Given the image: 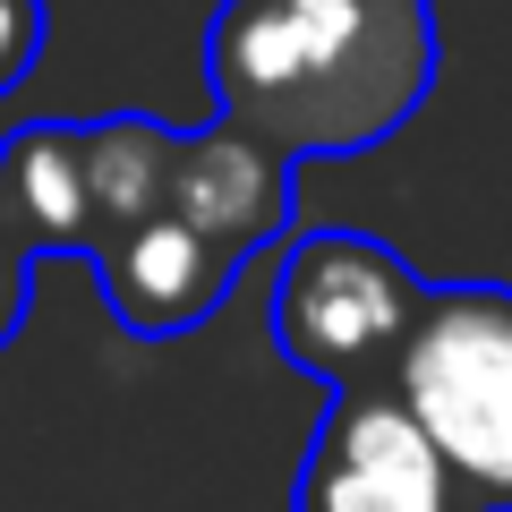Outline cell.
Here are the masks:
<instances>
[{
	"mask_svg": "<svg viewBox=\"0 0 512 512\" xmlns=\"http://www.w3.org/2000/svg\"><path fill=\"white\" fill-rule=\"evenodd\" d=\"M444 43L427 0H222L205 26L214 120L282 163L367 154L419 120Z\"/></svg>",
	"mask_w": 512,
	"mask_h": 512,
	"instance_id": "6da1fadb",
	"label": "cell"
},
{
	"mask_svg": "<svg viewBox=\"0 0 512 512\" xmlns=\"http://www.w3.org/2000/svg\"><path fill=\"white\" fill-rule=\"evenodd\" d=\"M384 393L436 444L461 512H512V282H427Z\"/></svg>",
	"mask_w": 512,
	"mask_h": 512,
	"instance_id": "7a4b0ae2",
	"label": "cell"
},
{
	"mask_svg": "<svg viewBox=\"0 0 512 512\" xmlns=\"http://www.w3.org/2000/svg\"><path fill=\"white\" fill-rule=\"evenodd\" d=\"M291 512H461V495L393 393H333Z\"/></svg>",
	"mask_w": 512,
	"mask_h": 512,
	"instance_id": "277c9868",
	"label": "cell"
},
{
	"mask_svg": "<svg viewBox=\"0 0 512 512\" xmlns=\"http://www.w3.org/2000/svg\"><path fill=\"white\" fill-rule=\"evenodd\" d=\"M171 146H180V128H163L154 111L77 120V171H86V256L163 214V197H171Z\"/></svg>",
	"mask_w": 512,
	"mask_h": 512,
	"instance_id": "52a82bcc",
	"label": "cell"
},
{
	"mask_svg": "<svg viewBox=\"0 0 512 512\" xmlns=\"http://www.w3.org/2000/svg\"><path fill=\"white\" fill-rule=\"evenodd\" d=\"M0 231L26 256H86V171L77 120H35L0 146Z\"/></svg>",
	"mask_w": 512,
	"mask_h": 512,
	"instance_id": "ba28073f",
	"label": "cell"
},
{
	"mask_svg": "<svg viewBox=\"0 0 512 512\" xmlns=\"http://www.w3.org/2000/svg\"><path fill=\"white\" fill-rule=\"evenodd\" d=\"M43 35H52V18H43V0H0V94L18 86L26 69H35Z\"/></svg>",
	"mask_w": 512,
	"mask_h": 512,
	"instance_id": "9c48e42d",
	"label": "cell"
},
{
	"mask_svg": "<svg viewBox=\"0 0 512 512\" xmlns=\"http://www.w3.org/2000/svg\"><path fill=\"white\" fill-rule=\"evenodd\" d=\"M26 299H35V256H26L9 231H0V350L18 342V325H26Z\"/></svg>",
	"mask_w": 512,
	"mask_h": 512,
	"instance_id": "30bf717a",
	"label": "cell"
},
{
	"mask_svg": "<svg viewBox=\"0 0 512 512\" xmlns=\"http://www.w3.org/2000/svg\"><path fill=\"white\" fill-rule=\"evenodd\" d=\"M291 171L265 137H248V128L214 120V128H188L180 146H171V197L163 214L188 222V231L205 239V248H222L231 265H248L265 239L291 231Z\"/></svg>",
	"mask_w": 512,
	"mask_h": 512,
	"instance_id": "5b68a950",
	"label": "cell"
},
{
	"mask_svg": "<svg viewBox=\"0 0 512 512\" xmlns=\"http://www.w3.org/2000/svg\"><path fill=\"white\" fill-rule=\"evenodd\" d=\"M86 265H94V282H103L111 316H120L137 342H171V333L205 325V316L231 299V282H239L231 256L205 248V239L188 231V222H171V214L137 222L128 239L94 248Z\"/></svg>",
	"mask_w": 512,
	"mask_h": 512,
	"instance_id": "8992f818",
	"label": "cell"
},
{
	"mask_svg": "<svg viewBox=\"0 0 512 512\" xmlns=\"http://www.w3.org/2000/svg\"><path fill=\"white\" fill-rule=\"evenodd\" d=\"M427 282L367 231H308L274 274V350L333 393H384Z\"/></svg>",
	"mask_w": 512,
	"mask_h": 512,
	"instance_id": "3957f363",
	"label": "cell"
}]
</instances>
